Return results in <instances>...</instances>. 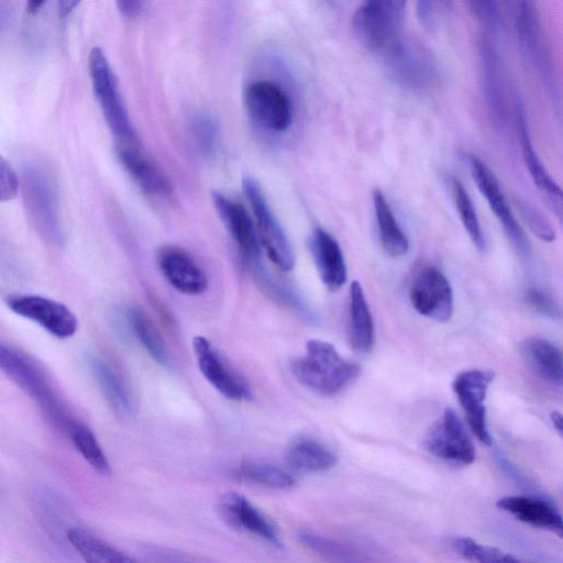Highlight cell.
Wrapping results in <instances>:
<instances>
[{"label": "cell", "instance_id": "obj_1", "mask_svg": "<svg viewBox=\"0 0 563 563\" xmlns=\"http://www.w3.org/2000/svg\"><path fill=\"white\" fill-rule=\"evenodd\" d=\"M0 371L23 389L67 437L80 422L60 400L42 368L26 354L1 340Z\"/></svg>", "mask_w": 563, "mask_h": 563}, {"label": "cell", "instance_id": "obj_2", "mask_svg": "<svg viewBox=\"0 0 563 563\" xmlns=\"http://www.w3.org/2000/svg\"><path fill=\"white\" fill-rule=\"evenodd\" d=\"M297 380L312 391L333 396L342 391L361 373V367L343 358L329 342L312 339L306 343V353L291 361Z\"/></svg>", "mask_w": 563, "mask_h": 563}, {"label": "cell", "instance_id": "obj_3", "mask_svg": "<svg viewBox=\"0 0 563 563\" xmlns=\"http://www.w3.org/2000/svg\"><path fill=\"white\" fill-rule=\"evenodd\" d=\"M88 68L95 97L117 143H139L120 95L117 78L104 52L100 47L91 48L88 57Z\"/></svg>", "mask_w": 563, "mask_h": 563}, {"label": "cell", "instance_id": "obj_4", "mask_svg": "<svg viewBox=\"0 0 563 563\" xmlns=\"http://www.w3.org/2000/svg\"><path fill=\"white\" fill-rule=\"evenodd\" d=\"M20 187L38 232L49 243L62 245L64 232L57 191L51 175L43 167L29 164L22 169Z\"/></svg>", "mask_w": 563, "mask_h": 563}, {"label": "cell", "instance_id": "obj_5", "mask_svg": "<svg viewBox=\"0 0 563 563\" xmlns=\"http://www.w3.org/2000/svg\"><path fill=\"white\" fill-rule=\"evenodd\" d=\"M407 0H362L353 15V29L372 51L384 54L400 38Z\"/></svg>", "mask_w": 563, "mask_h": 563}, {"label": "cell", "instance_id": "obj_6", "mask_svg": "<svg viewBox=\"0 0 563 563\" xmlns=\"http://www.w3.org/2000/svg\"><path fill=\"white\" fill-rule=\"evenodd\" d=\"M393 78L402 87L424 92L439 81V68L423 46L402 37L383 54Z\"/></svg>", "mask_w": 563, "mask_h": 563}, {"label": "cell", "instance_id": "obj_7", "mask_svg": "<svg viewBox=\"0 0 563 563\" xmlns=\"http://www.w3.org/2000/svg\"><path fill=\"white\" fill-rule=\"evenodd\" d=\"M243 189L254 213L255 227L269 260L284 272L294 268L295 256L289 240L271 210L261 186L253 178L243 179Z\"/></svg>", "mask_w": 563, "mask_h": 563}, {"label": "cell", "instance_id": "obj_8", "mask_svg": "<svg viewBox=\"0 0 563 563\" xmlns=\"http://www.w3.org/2000/svg\"><path fill=\"white\" fill-rule=\"evenodd\" d=\"M247 112L263 128L284 132L292 123V103L284 88L272 80H255L244 91Z\"/></svg>", "mask_w": 563, "mask_h": 563}, {"label": "cell", "instance_id": "obj_9", "mask_svg": "<svg viewBox=\"0 0 563 563\" xmlns=\"http://www.w3.org/2000/svg\"><path fill=\"white\" fill-rule=\"evenodd\" d=\"M423 445L433 456L459 465L472 464L476 455L468 433L450 407L426 433Z\"/></svg>", "mask_w": 563, "mask_h": 563}, {"label": "cell", "instance_id": "obj_10", "mask_svg": "<svg viewBox=\"0 0 563 563\" xmlns=\"http://www.w3.org/2000/svg\"><path fill=\"white\" fill-rule=\"evenodd\" d=\"M8 308L58 339L71 338L78 329L76 316L62 302L37 295H11Z\"/></svg>", "mask_w": 563, "mask_h": 563}, {"label": "cell", "instance_id": "obj_11", "mask_svg": "<svg viewBox=\"0 0 563 563\" xmlns=\"http://www.w3.org/2000/svg\"><path fill=\"white\" fill-rule=\"evenodd\" d=\"M413 309L431 320L448 322L454 310L451 285L444 274L433 266H426L415 276L409 291Z\"/></svg>", "mask_w": 563, "mask_h": 563}, {"label": "cell", "instance_id": "obj_12", "mask_svg": "<svg viewBox=\"0 0 563 563\" xmlns=\"http://www.w3.org/2000/svg\"><path fill=\"white\" fill-rule=\"evenodd\" d=\"M493 379L494 372L474 368L461 372L452 383V388L465 412L472 432L485 445L492 444L486 420L485 398Z\"/></svg>", "mask_w": 563, "mask_h": 563}, {"label": "cell", "instance_id": "obj_13", "mask_svg": "<svg viewBox=\"0 0 563 563\" xmlns=\"http://www.w3.org/2000/svg\"><path fill=\"white\" fill-rule=\"evenodd\" d=\"M192 349L201 374L222 396L232 400L252 398L246 380L223 360L207 338L196 335Z\"/></svg>", "mask_w": 563, "mask_h": 563}, {"label": "cell", "instance_id": "obj_14", "mask_svg": "<svg viewBox=\"0 0 563 563\" xmlns=\"http://www.w3.org/2000/svg\"><path fill=\"white\" fill-rule=\"evenodd\" d=\"M470 169L478 190L485 197L508 239L521 253H529L526 236L511 212L494 173L484 162L473 155L470 156Z\"/></svg>", "mask_w": 563, "mask_h": 563}, {"label": "cell", "instance_id": "obj_15", "mask_svg": "<svg viewBox=\"0 0 563 563\" xmlns=\"http://www.w3.org/2000/svg\"><path fill=\"white\" fill-rule=\"evenodd\" d=\"M156 262L165 279L179 292L195 296L207 289L203 269L183 247L170 244L159 247Z\"/></svg>", "mask_w": 563, "mask_h": 563}, {"label": "cell", "instance_id": "obj_16", "mask_svg": "<svg viewBox=\"0 0 563 563\" xmlns=\"http://www.w3.org/2000/svg\"><path fill=\"white\" fill-rule=\"evenodd\" d=\"M219 509L224 520L235 529L253 533L276 548L283 547L274 525L245 496L224 494L219 500Z\"/></svg>", "mask_w": 563, "mask_h": 563}, {"label": "cell", "instance_id": "obj_17", "mask_svg": "<svg viewBox=\"0 0 563 563\" xmlns=\"http://www.w3.org/2000/svg\"><path fill=\"white\" fill-rule=\"evenodd\" d=\"M214 208L225 229L246 261H254L260 253L256 227L247 210L238 201L220 192L212 194Z\"/></svg>", "mask_w": 563, "mask_h": 563}, {"label": "cell", "instance_id": "obj_18", "mask_svg": "<svg viewBox=\"0 0 563 563\" xmlns=\"http://www.w3.org/2000/svg\"><path fill=\"white\" fill-rule=\"evenodd\" d=\"M117 154L124 169L144 192L152 196H166L170 194L172 184L169 178L141 150L139 143L118 144Z\"/></svg>", "mask_w": 563, "mask_h": 563}, {"label": "cell", "instance_id": "obj_19", "mask_svg": "<svg viewBox=\"0 0 563 563\" xmlns=\"http://www.w3.org/2000/svg\"><path fill=\"white\" fill-rule=\"evenodd\" d=\"M309 250L322 283L331 291L346 282L344 256L338 241L324 229L316 228L309 238Z\"/></svg>", "mask_w": 563, "mask_h": 563}, {"label": "cell", "instance_id": "obj_20", "mask_svg": "<svg viewBox=\"0 0 563 563\" xmlns=\"http://www.w3.org/2000/svg\"><path fill=\"white\" fill-rule=\"evenodd\" d=\"M517 130L520 140L522 157L536 187L547 199L553 212L562 218V191L556 181L549 175L536 153L529 134L526 112L521 103L517 104Z\"/></svg>", "mask_w": 563, "mask_h": 563}, {"label": "cell", "instance_id": "obj_21", "mask_svg": "<svg viewBox=\"0 0 563 563\" xmlns=\"http://www.w3.org/2000/svg\"><path fill=\"white\" fill-rule=\"evenodd\" d=\"M496 506L517 520L562 537V517L549 501L531 496H506Z\"/></svg>", "mask_w": 563, "mask_h": 563}, {"label": "cell", "instance_id": "obj_22", "mask_svg": "<svg viewBox=\"0 0 563 563\" xmlns=\"http://www.w3.org/2000/svg\"><path fill=\"white\" fill-rule=\"evenodd\" d=\"M349 340L358 353H368L375 343V327L362 285L354 280L350 286Z\"/></svg>", "mask_w": 563, "mask_h": 563}, {"label": "cell", "instance_id": "obj_23", "mask_svg": "<svg viewBox=\"0 0 563 563\" xmlns=\"http://www.w3.org/2000/svg\"><path fill=\"white\" fill-rule=\"evenodd\" d=\"M521 354L544 382L561 388L563 382L562 352L542 338H528L521 344Z\"/></svg>", "mask_w": 563, "mask_h": 563}, {"label": "cell", "instance_id": "obj_24", "mask_svg": "<svg viewBox=\"0 0 563 563\" xmlns=\"http://www.w3.org/2000/svg\"><path fill=\"white\" fill-rule=\"evenodd\" d=\"M286 462L296 472L317 473L335 466L338 456L320 441L300 438L288 446Z\"/></svg>", "mask_w": 563, "mask_h": 563}, {"label": "cell", "instance_id": "obj_25", "mask_svg": "<svg viewBox=\"0 0 563 563\" xmlns=\"http://www.w3.org/2000/svg\"><path fill=\"white\" fill-rule=\"evenodd\" d=\"M375 218L383 250L391 257H401L409 250V242L400 228L385 195L376 189L373 192Z\"/></svg>", "mask_w": 563, "mask_h": 563}, {"label": "cell", "instance_id": "obj_26", "mask_svg": "<svg viewBox=\"0 0 563 563\" xmlns=\"http://www.w3.org/2000/svg\"><path fill=\"white\" fill-rule=\"evenodd\" d=\"M71 547L90 563H133L135 560L112 547L91 531L73 527L66 532Z\"/></svg>", "mask_w": 563, "mask_h": 563}, {"label": "cell", "instance_id": "obj_27", "mask_svg": "<svg viewBox=\"0 0 563 563\" xmlns=\"http://www.w3.org/2000/svg\"><path fill=\"white\" fill-rule=\"evenodd\" d=\"M87 364L112 410L120 416H130L133 404L130 395L115 372L100 357L88 355Z\"/></svg>", "mask_w": 563, "mask_h": 563}, {"label": "cell", "instance_id": "obj_28", "mask_svg": "<svg viewBox=\"0 0 563 563\" xmlns=\"http://www.w3.org/2000/svg\"><path fill=\"white\" fill-rule=\"evenodd\" d=\"M516 29L521 47L533 59L545 66L538 5L534 0H519Z\"/></svg>", "mask_w": 563, "mask_h": 563}, {"label": "cell", "instance_id": "obj_29", "mask_svg": "<svg viewBox=\"0 0 563 563\" xmlns=\"http://www.w3.org/2000/svg\"><path fill=\"white\" fill-rule=\"evenodd\" d=\"M128 318L133 334L151 357L159 365L170 367L166 345L150 318L139 308H132Z\"/></svg>", "mask_w": 563, "mask_h": 563}, {"label": "cell", "instance_id": "obj_30", "mask_svg": "<svg viewBox=\"0 0 563 563\" xmlns=\"http://www.w3.org/2000/svg\"><path fill=\"white\" fill-rule=\"evenodd\" d=\"M73 445L84 460L98 473H111L109 461L92 430L80 421L68 435Z\"/></svg>", "mask_w": 563, "mask_h": 563}, {"label": "cell", "instance_id": "obj_31", "mask_svg": "<svg viewBox=\"0 0 563 563\" xmlns=\"http://www.w3.org/2000/svg\"><path fill=\"white\" fill-rule=\"evenodd\" d=\"M451 191L460 220L466 233L476 249L481 252L484 251L485 238L468 192L464 188L463 184L456 178H453L451 181Z\"/></svg>", "mask_w": 563, "mask_h": 563}, {"label": "cell", "instance_id": "obj_32", "mask_svg": "<svg viewBox=\"0 0 563 563\" xmlns=\"http://www.w3.org/2000/svg\"><path fill=\"white\" fill-rule=\"evenodd\" d=\"M239 473L242 477L267 487L285 489L295 485V478L290 474L265 462H244Z\"/></svg>", "mask_w": 563, "mask_h": 563}, {"label": "cell", "instance_id": "obj_33", "mask_svg": "<svg viewBox=\"0 0 563 563\" xmlns=\"http://www.w3.org/2000/svg\"><path fill=\"white\" fill-rule=\"evenodd\" d=\"M452 547L465 560L481 563L519 562L520 559L499 549L483 545L467 537H456Z\"/></svg>", "mask_w": 563, "mask_h": 563}, {"label": "cell", "instance_id": "obj_34", "mask_svg": "<svg viewBox=\"0 0 563 563\" xmlns=\"http://www.w3.org/2000/svg\"><path fill=\"white\" fill-rule=\"evenodd\" d=\"M300 542L313 552L334 561H360L353 548L336 540L303 531L298 536Z\"/></svg>", "mask_w": 563, "mask_h": 563}, {"label": "cell", "instance_id": "obj_35", "mask_svg": "<svg viewBox=\"0 0 563 563\" xmlns=\"http://www.w3.org/2000/svg\"><path fill=\"white\" fill-rule=\"evenodd\" d=\"M453 0H417V14L428 31L438 30L446 19Z\"/></svg>", "mask_w": 563, "mask_h": 563}, {"label": "cell", "instance_id": "obj_36", "mask_svg": "<svg viewBox=\"0 0 563 563\" xmlns=\"http://www.w3.org/2000/svg\"><path fill=\"white\" fill-rule=\"evenodd\" d=\"M519 208L525 221L536 235L544 242H552L555 239L551 223L539 209L527 201H520Z\"/></svg>", "mask_w": 563, "mask_h": 563}, {"label": "cell", "instance_id": "obj_37", "mask_svg": "<svg viewBox=\"0 0 563 563\" xmlns=\"http://www.w3.org/2000/svg\"><path fill=\"white\" fill-rule=\"evenodd\" d=\"M526 303L537 313L551 319L561 317V308L556 300L547 291L529 288L525 294Z\"/></svg>", "mask_w": 563, "mask_h": 563}, {"label": "cell", "instance_id": "obj_38", "mask_svg": "<svg viewBox=\"0 0 563 563\" xmlns=\"http://www.w3.org/2000/svg\"><path fill=\"white\" fill-rule=\"evenodd\" d=\"M20 189V178L11 164L0 155V202L13 199Z\"/></svg>", "mask_w": 563, "mask_h": 563}, {"label": "cell", "instance_id": "obj_39", "mask_svg": "<svg viewBox=\"0 0 563 563\" xmlns=\"http://www.w3.org/2000/svg\"><path fill=\"white\" fill-rule=\"evenodd\" d=\"M194 134L200 147L209 153L214 148L216 126L208 117H198L192 125Z\"/></svg>", "mask_w": 563, "mask_h": 563}, {"label": "cell", "instance_id": "obj_40", "mask_svg": "<svg viewBox=\"0 0 563 563\" xmlns=\"http://www.w3.org/2000/svg\"><path fill=\"white\" fill-rule=\"evenodd\" d=\"M472 10L484 21L494 22L497 18L495 0H466Z\"/></svg>", "mask_w": 563, "mask_h": 563}, {"label": "cell", "instance_id": "obj_41", "mask_svg": "<svg viewBox=\"0 0 563 563\" xmlns=\"http://www.w3.org/2000/svg\"><path fill=\"white\" fill-rule=\"evenodd\" d=\"M119 11L126 18H135L142 11V0H115Z\"/></svg>", "mask_w": 563, "mask_h": 563}, {"label": "cell", "instance_id": "obj_42", "mask_svg": "<svg viewBox=\"0 0 563 563\" xmlns=\"http://www.w3.org/2000/svg\"><path fill=\"white\" fill-rule=\"evenodd\" d=\"M81 0H58V14L60 18L67 16L71 13Z\"/></svg>", "mask_w": 563, "mask_h": 563}, {"label": "cell", "instance_id": "obj_43", "mask_svg": "<svg viewBox=\"0 0 563 563\" xmlns=\"http://www.w3.org/2000/svg\"><path fill=\"white\" fill-rule=\"evenodd\" d=\"M46 0H27L26 10L30 14L34 15L41 10Z\"/></svg>", "mask_w": 563, "mask_h": 563}, {"label": "cell", "instance_id": "obj_44", "mask_svg": "<svg viewBox=\"0 0 563 563\" xmlns=\"http://www.w3.org/2000/svg\"><path fill=\"white\" fill-rule=\"evenodd\" d=\"M551 421L556 429V431L561 434L562 433V416L559 411H553L551 413Z\"/></svg>", "mask_w": 563, "mask_h": 563}]
</instances>
